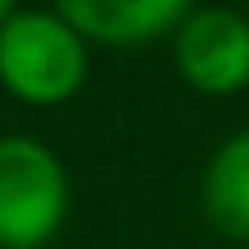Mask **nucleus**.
<instances>
[{
    "mask_svg": "<svg viewBox=\"0 0 249 249\" xmlns=\"http://www.w3.org/2000/svg\"><path fill=\"white\" fill-rule=\"evenodd\" d=\"M70 213V176L33 134H0V249H46Z\"/></svg>",
    "mask_w": 249,
    "mask_h": 249,
    "instance_id": "obj_2",
    "label": "nucleus"
},
{
    "mask_svg": "<svg viewBox=\"0 0 249 249\" xmlns=\"http://www.w3.org/2000/svg\"><path fill=\"white\" fill-rule=\"evenodd\" d=\"M176 70L194 92L231 97L249 88V18L240 9H189L176 28Z\"/></svg>",
    "mask_w": 249,
    "mask_h": 249,
    "instance_id": "obj_3",
    "label": "nucleus"
},
{
    "mask_svg": "<svg viewBox=\"0 0 249 249\" xmlns=\"http://www.w3.org/2000/svg\"><path fill=\"white\" fill-rule=\"evenodd\" d=\"M88 83V42L55 9L0 18V88L28 107H60Z\"/></svg>",
    "mask_w": 249,
    "mask_h": 249,
    "instance_id": "obj_1",
    "label": "nucleus"
},
{
    "mask_svg": "<svg viewBox=\"0 0 249 249\" xmlns=\"http://www.w3.org/2000/svg\"><path fill=\"white\" fill-rule=\"evenodd\" d=\"M194 0H51V9L97 46H143L189 18Z\"/></svg>",
    "mask_w": 249,
    "mask_h": 249,
    "instance_id": "obj_4",
    "label": "nucleus"
},
{
    "mask_svg": "<svg viewBox=\"0 0 249 249\" xmlns=\"http://www.w3.org/2000/svg\"><path fill=\"white\" fill-rule=\"evenodd\" d=\"M198 203H203V217L217 235L249 240V129L231 134L208 157Z\"/></svg>",
    "mask_w": 249,
    "mask_h": 249,
    "instance_id": "obj_5",
    "label": "nucleus"
},
{
    "mask_svg": "<svg viewBox=\"0 0 249 249\" xmlns=\"http://www.w3.org/2000/svg\"><path fill=\"white\" fill-rule=\"evenodd\" d=\"M14 9H18V0H0V18H9Z\"/></svg>",
    "mask_w": 249,
    "mask_h": 249,
    "instance_id": "obj_6",
    "label": "nucleus"
}]
</instances>
